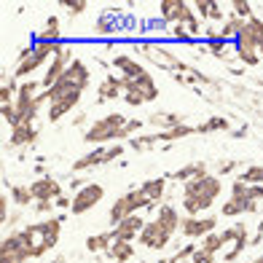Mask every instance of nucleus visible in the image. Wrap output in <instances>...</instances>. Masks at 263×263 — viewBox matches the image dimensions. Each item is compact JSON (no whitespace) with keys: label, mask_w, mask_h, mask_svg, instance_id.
I'll return each instance as SVG.
<instances>
[{"label":"nucleus","mask_w":263,"mask_h":263,"mask_svg":"<svg viewBox=\"0 0 263 263\" xmlns=\"http://www.w3.org/2000/svg\"><path fill=\"white\" fill-rule=\"evenodd\" d=\"M89 81H91V73H89L86 62H83V59H73V65L65 70V76L59 78L49 91H43V97H46V102H51L54 97L67 94V91H86Z\"/></svg>","instance_id":"obj_3"},{"label":"nucleus","mask_w":263,"mask_h":263,"mask_svg":"<svg viewBox=\"0 0 263 263\" xmlns=\"http://www.w3.org/2000/svg\"><path fill=\"white\" fill-rule=\"evenodd\" d=\"M59 35H62V30H59V19L49 16L46 19V27L38 32V43H59Z\"/></svg>","instance_id":"obj_31"},{"label":"nucleus","mask_w":263,"mask_h":263,"mask_svg":"<svg viewBox=\"0 0 263 263\" xmlns=\"http://www.w3.org/2000/svg\"><path fill=\"white\" fill-rule=\"evenodd\" d=\"M57 207H73V199H67V196H59L57 201H54Z\"/></svg>","instance_id":"obj_49"},{"label":"nucleus","mask_w":263,"mask_h":263,"mask_svg":"<svg viewBox=\"0 0 263 263\" xmlns=\"http://www.w3.org/2000/svg\"><path fill=\"white\" fill-rule=\"evenodd\" d=\"M242 27H245V19L229 14V16H226V22H223V27H220V38H226V41H229V38H239Z\"/></svg>","instance_id":"obj_32"},{"label":"nucleus","mask_w":263,"mask_h":263,"mask_svg":"<svg viewBox=\"0 0 263 263\" xmlns=\"http://www.w3.org/2000/svg\"><path fill=\"white\" fill-rule=\"evenodd\" d=\"M142 51H145L153 62L164 70H183V62L177 59L170 49H161V46H142Z\"/></svg>","instance_id":"obj_19"},{"label":"nucleus","mask_w":263,"mask_h":263,"mask_svg":"<svg viewBox=\"0 0 263 263\" xmlns=\"http://www.w3.org/2000/svg\"><path fill=\"white\" fill-rule=\"evenodd\" d=\"M218 129H229V121L226 118H210L207 124H199V135H210V132H218Z\"/></svg>","instance_id":"obj_39"},{"label":"nucleus","mask_w":263,"mask_h":263,"mask_svg":"<svg viewBox=\"0 0 263 263\" xmlns=\"http://www.w3.org/2000/svg\"><path fill=\"white\" fill-rule=\"evenodd\" d=\"M204 253H212V255H218L220 250H226V242H223V234L220 231H212V234H207L204 239H201V245H199Z\"/></svg>","instance_id":"obj_33"},{"label":"nucleus","mask_w":263,"mask_h":263,"mask_svg":"<svg viewBox=\"0 0 263 263\" xmlns=\"http://www.w3.org/2000/svg\"><path fill=\"white\" fill-rule=\"evenodd\" d=\"M113 65L118 67L121 78H142V76H148V70L142 67L137 59H132L129 54H116L113 57Z\"/></svg>","instance_id":"obj_21"},{"label":"nucleus","mask_w":263,"mask_h":263,"mask_svg":"<svg viewBox=\"0 0 263 263\" xmlns=\"http://www.w3.org/2000/svg\"><path fill=\"white\" fill-rule=\"evenodd\" d=\"M156 97H159V86L151 78V73L142 78H124V102L126 105L140 107L145 102H153Z\"/></svg>","instance_id":"obj_4"},{"label":"nucleus","mask_w":263,"mask_h":263,"mask_svg":"<svg viewBox=\"0 0 263 263\" xmlns=\"http://www.w3.org/2000/svg\"><path fill=\"white\" fill-rule=\"evenodd\" d=\"M226 43H229L226 38H207V49L215 57H226V51H229V49H226Z\"/></svg>","instance_id":"obj_41"},{"label":"nucleus","mask_w":263,"mask_h":263,"mask_svg":"<svg viewBox=\"0 0 263 263\" xmlns=\"http://www.w3.org/2000/svg\"><path fill=\"white\" fill-rule=\"evenodd\" d=\"M253 263H263V255H260V258H258V260H253Z\"/></svg>","instance_id":"obj_52"},{"label":"nucleus","mask_w":263,"mask_h":263,"mask_svg":"<svg viewBox=\"0 0 263 263\" xmlns=\"http://www.w3.org/2000/svg\"><path fill=\"white\" fill-rule=\"evenodd\" d=\"M247 242H250V239H247V226H242V231H239L236 242H234L229 250H223V263H236L239 255L245 253V247H250Z\"/></svg>","instance_id":"obj_28"},{"label":"nucleus","mask_w":263,"mask_h":263,"mask_svg":"<svg viewBox=\"0 0 263 263\" xmlns=\"http://www.w3.org/2000/svg\"><path fill=\"white\" fill-rule=\"evenodd\" d=\"M81 97H83V91H67V94H59V97H54L51 102H49V110H46V116H49V121L51 124H57L62 116H67L73 107L81 102Z\"/></svg>","instance_id":"obj_15"},{"label":"nucleus","mask_w":263,"mask_h":263,"mask_svg":"<svg viewBox=\"0 0 263 263\" xmlns=\"http://www.w3.org/2000/svg\"><path fill=\"white\" fill-rule=\"evenodd\" d=\"M258 54H260V59H263V41H260V49H258Z\"/></svg>","instance_id":"obj_51"},{"label":"nucleus","mask_w":263,"mask_h":263,"mask_svg":"<svg viewBox=\"0 0 263 263\" xmlns=\"http://www.w3.org/2000/svg\"><path fill=\"white\" fill-rule=\"evenodd\" d=\"M121 11L118 8H105L102 14L97 16V22H94V30H97V35H113V32H121Z\"/></svg>","instance_id":"obj_18"},{"label":"nucleus","mask_w":263,"mask_h":263,"mask_svg":"<svg viewBox=\"0 0 263 263\" xmlns=\"http://www.w3.org/2000/svg\"><path fill=\"white\" fill-rule=\"evenodd\" d=\"M129 118L121 113H107L102 118H97L86 132H83V140L89 145H105V142H121V129L126 126Z\"/></svg>","instance_id":"obj_2"},{"label":"nucleus","mask_w":263,"mask_h":263,"mask_svg":"<svg viewBox=\"0 0 263 263\" xmlns=\"http://www.w3.org/2000/svg\"><path fill=\"white\" fill-rule=\"evenodd\" d=\"M172 35H175L177 41H191V35H188V30H185L183 25H175V27H172Z\"/></svg>","instance_id":"obj_45"},{"label":"nucleus","mask_w":263,"mask_h":263,"mask_svg":"<svg viewBox=\"0 0 263 263\" xmlns=\"http://www.w3.org/2000/svg\"><path fill=\"white\" fill-rule=\"evenodd\" d=\"M62 6H65L73 16H78V14H83V11H86V3H83V0H62Z\"/></svg>","instance_id":"obj_43"},{"label":"nucleus","mask_w":263,"mask_h":263,"mask_svg":"<svg viewBox=\"0 0 263 263\" xmlns=\"http://www.w3.org/2000/svg\"><path fill=\"white\" fill-rule=\"evenodd\" d=\"M51 207H57L54 201H38V204H35V212H49Z\"/></svg>","instance_id":"obj_48"},{"label":"nucleus","mask_w":263,"mask_h":263,"mask_svg":"<svg viewBox=\"0 0 263 263\" xmlns=\"http://www.w3.org/2000/svg\"><path fill=\"white\" fill-rule=\"evenodd\" d=\"M145 218L142 215H132V218L121 220L118 226H113V239H118V242H135V239H140L142 229H145Z\"/></svg>","instance_id":"obj_16"},{"label":"nucleus","mask_w":263,"mask_h":263,"mask_svg":"<svg viewBox=\"0 0 263 263\" xmlns=\"http://www.w3.org/2000/svg\"><path fill=\"white\" fill-rule=\"evenodd\" d=\"M180 231L185 239H204L207 234L218 231V218L212 215H196V218H183Z\"/></svg>","instance_id":"obj_12"},{"label":"nucleus","mask_w":263,"mask_h":263,"mask_svg":"<svg viewBox=\"0 0 263 263\" xmlns=\"http://www.w3.org/2000/svg\"><path fill=\"white\" fill-rule=\"evenodd\" d=\"M231 14L247 22V19H253V6L245 3V0H234V3H231Z\"/></svg>","instance_id":"obj_38"},{"label":"nucleus","mask_w":263,"mask_h":263,"mask_svg":"<svg viewBox=\"0 0 263 263\" xmlns=\"http://www.w3.org/2000/svg\"><path fill=\"white\" fill-rule=\"evenodd\" d=\"M159 8H161V22H166V25H185L196 16L194 6L185 3V0H161Z\"/></svg>","instance_id":"obj_11"},{"label":"nucleus","mask_w":263,"mask_h":263,"mask_svg":"<svg viewBox=\"0 0 263 263\" xmlns=\"http://www.w3.org/2000/svg\"><path fill=\"white\" fill-rule=\"evenodd\" d=\"M145 207H151V201L145 199V194H142L140 188L129 191V194H124V196H118L113 204H110V212H107L110 226H118L121 220L132 218V215H137L140 210H145Z\"/></svg>","instance_id":"obj_5"},{"label":"nucleus","mask_w":263,"mask_h":263,"mask_svg":"<svg viewBox=\"0 0 263 263\" xmlns=\"http://www.w3.org/2000/svg\"><path fill=\"white\" fill-rule=\"evenodd\" d=\"M140 129H142V121H140V118H129L126 126L121 129V140H126V137H132V135H137Z\"/></svg>","instance_id":"obj_42"},{"label":"nucleus","mask_w":263,"mask_h":263,"mask_svg":"<svg viewBox=\"0 0 263 263\" xmlns=\"http://www.w3.org/2000/svg\"><path fill=\"white\" fill-rule=\"evenodd\" d=\"M255 210H258V201L250 199V185L242 183V180L236 177V180L231 183V199L223 201L220 215H223V218H236V215L255 212Z\"/></svg>","instance_id":"obj_6"},{"label":"nucleus","mask_w":263,"mask_h":263,"mask_svg":"<svg viewBox=\"0 0 263 263\" xmlns=\"http://www.w3.org/2000/svg\"><path fill=\"white\" fill-rule=\"evenodd\" d=\"M16 94H19L16 81L6 76V78H3V89H0V102H3V105H14V102H16Z\"/></svg>","instance_id":"obj_35"},{"label":"nucleus","mask_w":263,"mask_h":263,"mask_svg":"<svg viewBox=\"0 0 263 263\" xmlns=\"http://www.w3.org/2000/svg\"><path fill=\"white\" fill-rule=\"evenodd\" d=\"M220 194H223V180L218 175H210V172L199 175V177H194V180H188L183 185V196H201V199L215 201Z\"/></svg>","instance_id":"obj_8"},{"label":"nucleus","mask_w":263,"mask_h":263,"mask_svg":"<svg viewBox=\"0 0 263 263\" xmlns=\"http://www.w3.org/2000/svg\"><path fill=\"white\" fill-rule=\"evenodd\" d=\"M11 201H14V204H19V207L32 204V191H30V185H11Z\"/></svg>","instance_id":"obj_36"},{"label":"nucleus","mask_w":263,"mask_h":263,"mask_svg":"<svg viewBox=\"0 0 263 263\" xmlns=\"http://www.w3.org/2000/svg\"><path fill=\"white\" fill-rule=\"evenodd\" d=\"M0 223H8V196H0Z\"/></svg>","instance_id":"obj_46"},{"label":"nucleus","mask_w":263,"mask_h":263,"mask_svg":"<svg viewBox=\"0 0 263 263\" xmlns=\"http://www.w3.org/2000/svg\"><path fill=\"white\" fill-rule=\"evenodd\" d=\"M105 196V188L100 183H86L83 188L76 191V196H73V207H70V212L73 215H86L89 210H94L102 201Z\"/></svg>","instance_id":"obj_9"},{"label":"nucleus","mask_w":263,"mask_h":263,"mask_svg":"<svg viewBox=\"0 0 263 263\" xmlns=\"http://www.w3.org/2000/svg\"><path fill=\"white\" fill-rule=\"evenodd\" d=\"M191 135H199V126H191V124H180V126H172V129H161V132H153L156 142H175V140H183Z\"/></svg>","instance_id":"obj_23"},{"label":"nucleus","mask_w":263,"mask_h":263,"mask_svg":"<svg viewBox=\"0 0 263 263\" xmlns=\"http://www.w3.org/2000/svg\"><path fill=\"white\" fill-rule=\"evenodd\" d=\"M140 191L151 201V207H156V201H161L164 191H166V180H164V177H151V180H145V183L140 185Z\"/></svg>","instance_id":"obj_25"},{"label":"nucleus","mask_w":263,"mask_h":263,"mask_svg":"<svg viewBox=\"0 0 263 263\" xmlns=\"http://www.w3.org/2000/svg\"><path fill=\"white\" fill-rule=\"evenodd\" d=\"M59 234H62V215L57 218H49L43 223H30L19 231L22 242L27 245V253H30V260L32 258H41L46 255L51 247H57L59 242Z\"/></svg>","instance_id":"obj_1"},{"label":"nucleus","mask_w":263,"mask_h":263,"mask_svg":"<svg viewBox=\"0 0 263 263\" xmlns=\"http://www.w3.org/2000/svg\"><path fill=\"white\" fill-rule=\"evenodd\" d=\"M239 180L247 185H263V166H247V170L239 175Z\"/></svg>","instance_id":"obj_37"},{"label":"nucleus","mask_w":263,"mask_h":263,"mask_svg":"<svg viewBox=\"0 0 263 263\" xmlns=\"http://www.w3.org/2000/svg\"><path fill=\"white\" fill-rule=\"evenodd\" d=\"M151 124H159L161 129H172V126H180L185 121H183V116H177V113H153Z\"/></svg>","instance_id":"obj_34"},{"label":"nucleus","mask_w":263,"mask_h":263,"mask_svg":"<svg viewBox=\"0 0 263 263\" xmlns=\"http://www.w3.org/2000/svg\"><path fill=\"white\" fill-rule=\"evenodd\" d=\"M35 137H38V129H35L32 124H22V126L11 129L8 145H11V148H22V145H30V142H35Z\"/></svg>","instance_id":"obj_24"},{"label":"nucleus","mask_w":263,"mask_h":263,"mask_svg":"<svg viewBox=\"0 0 263 263\" xmlns=\"http://www.w3.org/2000/svg\"><path fill=\"white\" fill-rule=\"evenodd\" d=\"M234 170H236V161H223V164L218 166L220 175H229V172H234Z\"/></svg>","instance_id":"obj_47"},{"label":"nucleus","mask_w":263,"mask_h":263,"mask_svg":"<svg viewBox=\"0 0 263 263\" xmlns=\"http://www.w3.org/2000/svg\"><path fill=\"white\" fill-rule=\"evenodd\" d=\"M191 263H215V255L212 253H204V250H196L194 253V258H191Z\"/></svg>","instance_id":"obj_44"},{"label":"nucleus","mask_w":263,"mask_h":263,"mask_svg":"<svg viewBox=\"0 0 263 263\" xmlns=\"http://www.w3.org/2000/svg\"><path fill=\"white\" fill-rule=\"evenodd\" d=\"M172 231L166 229L164 223H159L156 218L153 220H148L145 223V229H142V234H140V245L142 247H148V250H164L166 245L172 242Z\"/></svg>","instance_id":"obj_10"},{"label":"nucleus","mask_w":263,"mask_h":263,"mask_svg":"<svg viewBox=\"0 0 263 263\" xmlns=\"http://www.w3.org/2000/svg\"><path fill=\"white\" fill-rule=\"evenodd\" d=\"M156 220H159V223H164L172 234H175V231H180V223H183L180 212H177L172 204H161V207L156 210Z\"/></svg>","instance_id":"obj_26"},{"label":"nucleus","mask_w":263,"mask_h":263,"mask_svg":"<svg viewBox=\"0 0 263 263\" xmlns=\"http://www.w3.org/2000/svg\"><path fill=\"white\" fill-rule=\"evenodd\" d=\"M156 263H175V258H161V260H156Z\"/></svg>","instance_id":"obj_50"},{"label":"nucleus","mask_w":263,"mask_h":263,"mask_svg":"<svg viewBox=\"0 0 263 263\" xmlns=\"http://www.w3.org/2000/svg\"><path fill=\"white\" fill-rule=\"evenodd\" d=\"M124 94V78L121 76H105V81L97 86V102H110Z\"/></svg>","instance_id":"obj_20"},{"label":"nucleus","mask_w":263,"mask_h":263,"mask_svg":"<svg viewBox=\"0 0 263 263\" xmlns=\"http://www.w3.org/2000/svg\"><path fill=\"white\" fill-rule=\"evenodd\" d=\"M129 145L135 148V151H148V148L156 145V137H153V135H145V137H132V140H129Z\"/></svg>","instance_id":"obj_40"},{"label":"nucleus","mask_w":263,"mask_h":263,"mask_svg":"<svg viewBox=\"0 0 263 263\" xmlns=\"http://www.w3.org/2000/svg\"><path fill=\"white\" fill-rule=\"evenodd\" d=\"M116 242L113 231H102V234H91L86 236V250L89 253H107V247Z\"/></svg>","instance_id":"obj_29"},{"label":"nucleus","mask_w":263,"mask_h":263,"mask_svg":"<svg viewBox=\"0 0 263 263\" xmlns=\"http://www.w3.org/2000/svg\"><path fill=\"white\" fill-rule=\"evenodd\" d=\"M105 255L110 258L113 263H126V260L135 258V245H132V242H118V239H116V242L107 247Z\"/></svg>","instance_id":"obj_27"},{"label":"nucleus","mask_w":263,"mask_h":263,"mask_svg":"<svg viewBox=\"0 0 263 263\" xmlns=\"http://www.w3.org/2000/svg\"><path fill=\"white\" fill-rule=\"evenodd\" d=\"M62 49H65L62 43H35V49H32L30 59H25V62L16 65L14 78H30L43 62H51V59H54L59 51H62Z\"/></svg>","instance_id":"obj_7"},{"label":"nucleus","mask_w":263,"mask_h":263,"mask_svg":"<svg viewBox=\"0 0 263 263\" xmlns=\"http://www.w3.org/2000/svg\"><path fill=\"white\" fill-rule=\"evenodd\" d=\"M27 260H30V253H27V245L22 242L19 231L6 236L3 245H0V263H27Z\"/></svg>","instance_id":"obj_13"},{"label":"nucleus","mask_w":263,"mask_h":263,"mask_svg":"<svg viewBox=\"0 0 263 263\" xmlns=\"http://www.w3.org/2000/svg\"><path fill=\"white\" fill-rule=\"evenodd\" d=\"M70 65H73V59H70V49L65 46V49L59 51V54L51 59V62H49V67H46V73H43V78H41V86H43L46 91H49V89L54 86V83L65 76V70H67Z\"/></svg>","instance_id":"obj_14"},{"label":"nucleus","mask_w":263,"mask_h":263,"mask_svg":"<svg viewBox=\"0 0 263 263\" xmlns=\"http://www.w3.org/2000/svg\"><path fill=\"white\" fill-rule=\"evenodd\" d=\"M105 156H107V148H105V145H97L94 151H89L86 156L76 159L73 172H86V170H94V166H100V164H107V161H105Z\"/></svg>","instance_id":"obj_22"},{"label":"nucleus","mask_w":263,"mask_h":263,"mask_svg":"<svg viewBox=\"0 0 263 263\" xmlns=\"http://www.w3.org/2000/svg\"><path fill=\"white\" fill-rule=\"evenodd\" d=\"M32 191V199L35 201H57L62 196V185H59L54 177H41V180H32L30 183Z\"/></svg>","instance_id":"obj_17"},{"label":"nucleus","mask_w":263,"mask_h":263,"mask_svg":"<svg viewBox=\"0 0 263 263\" xmlns=\"http://www.w3.org/2000/svg\"><path fill=\"white\" fill-rule=\"evenodd\" d=\"M204 172H207V170H204V161H194V164L183 166V170L172 172L170 177H172V180H177V183H188V180H194V177L204 175Z\"/></svg>","instance_id":"obj_30"}]
</instances>
